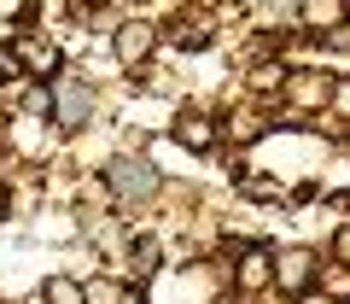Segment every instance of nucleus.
<instances>
[{
  "mask_svg": "<svg viewBox=\"0 0 350 304\" xmlns=\"http://www.w3.org/2000/svg\"><path fill=\"white\" fill-rule=\"evenodd\" d=\"M158 188H163V176H158V164H152L146 152H117L111 164H105V193L123 211H146L158 199Z\"/></svg>",
  "mask_w": 350,
  "mask_h": 304,
  "instance_id": "nucleus-1",
  "label": "nucleus"
},
{
  "mask_svg": "<svg viewBox=\"0 0 350 304\" xmlns=\"http://www.w3.org/2000/svg\"><path fill=\"white\" fill-rule=\"evenodd\" d=\"M88 117H94V88H88L76 71H64L59 88H53V123H59L64 135H76V129H88Z\"/></svg>",
  "mask_w": 350,
  "mask_h": 304,
  "instance_id": "nucleus-2",
  "label": "nucleus"
},
{
  "mask_svg": "<svg viewBox=\"0 0 350 304\" xmlns=\"http://www.w3.org/2000/svg\"><path fill=\"white\" fill-rule=\"evenodd\" d=\"M310 281H315V252L310 246H280L275 252V287L292 292V299H304Z\"/></svg>",
  "mask_w": 350,
  "mask_h": 304,
  "instance_id": "nucleus-3",
  "label": "nucleus"
},
{
  "mask_svg": "<svg viewBox=\"0 0 350 304\" xmlns=\"http://www.w3.org/2000/svg\"><path fill=\"white\" fill-rule=\"evenodd\" d=\"M327 100H333V76H321V71H292L286 76V105L292 112H321Z\"/></svg>",
  "mask_w": 350,
  "mask_h": 304,
  "instance_id": "nucleus-4",
  "label": "nucleus"
},
{
  "mask_svg": "<svg viewBox=\"0 0 350 304\" xmlns=\"http://www.w3.org/2000/svg\"><path fill=\"white\" fill-rule=\"evenodd\" d=\"M239 292H257L275 281V246H239V264H234Z\"/></svg>",
  "mask_w": 350,
  "mask_h": 304,
  "instance_id": "nucleus-5",
  "label": "nucleus"
},
{
  "mask_svg": "<svg viewBox=\"0 0 350 304\" xmlns=\"http://www.w3.org/2000/svg\"><path fill=\"white\" fill-rule=\"evenodd\" d=\"M152 47H158V29H152V24H117V36H111V53L129 64V71H135V64H146Z\"/></svg>",
  "mask_w": 350,
  "mask_h": 304,
  "instance_id": "nucleus-6",
  "label": "nucleus"
},
{
  "mask_svg": "<svg viewBox=\"0 0 350 304\" xmlns=\"http://www.w3.org/2000/svg\"><path fill=\"white\" fill-rule=\"evenodd\" d=\"M175 140H187L193 152H211L216 147V123L204 112H181V117H175Z\"/></svg>",
  "mask_w": 350,
  "mask_h": 304,
  "instance_id": "nucleus-7",
  "label": "nucleus"
},
{
  "mask_svg": "<svg viewBox=\"0 0 350 304\" xmlns=\"http://www.w3.org/2000/svg\"><path fill=\"white\" fill-rule=\"evenodd\" d=\"M304 29H338L345 24V0H298Z\"/></svg>",
  "mask_w": 350,
  "mask_h": 304,
  "instance_id": "nucleus-8",
  "label": "nucleus"
},
{
  "mask_svg": "<svg viewBox=\"0 0 350 304\" xmlns=\"http://www.w3.org/2000/svg\"><path fill=\"white\" fill-rule=\"evenodd\" d=\"M18 59L29 76H59V47L53 41H18Z\"/></svg>",
  "mask_w": 350,
  "mask_h": 304,
  "instance_id": "nucleus-9",
  "label": "nucleus"
},
{
  "mask_svg": "<svg viewBox=\"0 0 350 304\" xmlns=\"http://www.w3.org/2000/svg\"><path fill=\"white\" fill-rule=\"evenodd\" d=\"M158 240H152V234H140V240H129V269H135V281H146L152 269H158Z\"/></svg>",
  "mask_w": 350,
  "mask_h": 304,
  "instance_id": "nucleus-10",
  "label": "nucleus"
},
{
  "mask_svg": "<svg viewBox=\"0 0 350 304\" xmlns=\"http://www.w3.org/2000/svg\"><path fill=\"white\" fill-rule=\"evenodd\" d=\"M82 299H88V304H123V299H129V287H117V281H88Z\"/></svg>",
  "mask_w": 350,
  "mask_h": 304,
  "instance_id": "nucleus-11",
  "label": "nucleus"
},
{
  "mask_svg": "<svg viewBox=\"0 0 350 304\" xmlns=\"http://www.w3.org/2000/svg\"><path fill=\"white\" fill-rule=\"evenodd\" d=\"M47 304H88V299H82V287H76V281L53 275V281H47Z\"/></svg>",
  "mask_w": 350,
  "mask_h": 304,
  "instance_id": "nucleus-12",
  "label": "nucleus"
},
{
  "mask_svg": "<svg viewBox=\"0 0 350 304\" xmlns=\"http://www.w3.org/2000/svg\"><path fill=\"white\" fill-rule=\"evenodd\" d=\"M286 76L292 71H280V64H257L251 71V88H286Z\"/></svg>",
  "mask_w": 350,
  "mask_h": 304,
  "instance_id": "nucleus-13",
  "label": "nucleus"
},
{
  "mask_svg": "<svg viewBox=\"0 0 350 304\" xmlns=\"http://www.w3.org/2000/svg\"><path fill=\"white\" fill-rule=\"evenodd\" d=\"M170 36H175V47H204V41H211V24H187V29L175 24Z\"/></svg>",
  "mask_w": 350,
  "mask_h": 304,
  "instance_id": "nucleus-14",
  "label": "nucleus"
},
{
  "mask_svg": "<svg viewBox=\"0 0 350 304\" xmlns=\"http://www.w3.org/2000/svg\"><path fill=\"white\" fill-rule=\"evenodd\" d=\"M6 76H24V59H18V47H0V82Z\"/></svg>",
  "mask_w": 350,
  "mask_h": 304,
  "instance_id": "nucleus-15",
  "label": "nucleus"
},
{
  "mask_svg": "<svg viewBox=\"0 0 350 304\" xmlns=\"http://www.w3.org/2000/svg\"><path fill=\"white\" fill-rule=\"evenodd\" d=\"M333 252H338V264H350V223L333 234Z\"/></svg>",
  "mask_w": 350,
  "mask_h": 304,
  "instance_id": "nucleus-16",
  "label": "nucleus"
},
{
  "mask_svg": "<svg viewBox=\"0 0 350 304\" xmlns=\"http://www.w3.org/2000/svg\"><path fill=\"white\" fill-rule=\"evenodd\" d=\"M333 100H338V112L350 117V82H333Z\"/></svg>",
  "mask_w": 350,
  "mask_h": 304,
  "instance_id": "nucleus-17",
  "label": "nucleus"
},
{
  "mask_svg": "<svg viewBox=\"0 0 350 304\" xmlns=\"http://www.w3.org/2000/svg\"><path fill=\"white\" fill-rule=\"evenodd\" d=\"M6 211H12V193H6V181H0V216H6Z\"/></svg>",
  "mask_w": 350,
  "mask_h": 304,
  "instance_id": "nucleus-18",
  "label": "nucleus"
},
{
  "mask_svg": "<svg viewBox=\"0 0 350 304\" xmlns=\"http://www.w3.org/2000/svg\"><path fill=\"white\" fill-rule=\"evenodd\" d=\"M298 304H333V299H315V292H304V299Z\"/></svg>",
  "mask_w": 350,
  "mask_h": 304,
  "instance_id": "nucleus-19",
  "label": "nucleus"
},
{
  "mask_svg": "<svg viewBox=\"0 0 350 304\" xmlns=\"http://www.w3.org/2000/svg\"><path fill=\"white\" fill-rule=\"evenodd\" d=\"M123 304H146V299H140V292H135V287H129V299H123Z\"/></svg>",
  "mask_w": 350,
  "mask_h": 304,
  "instance_id": "nucleus-20",
  "label": "nucleus"
}]
</instances>
